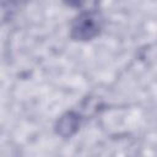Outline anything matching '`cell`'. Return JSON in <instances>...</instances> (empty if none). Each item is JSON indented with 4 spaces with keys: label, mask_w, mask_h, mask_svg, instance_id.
Masks as SVG:
<instances>
[{
    "label": "cell",
    "mask_w": 157,
    "mask_h": 157,
    "mask_svg": "<svg viewBox=\"0 0 157 157\" xmlns=\"http://www.w3.org/2000/svg\"><path fill=\"white\" fill-rule=\"evenodd\" d=\"M104 17L98 9H82L70 22L69 37L75 42L93 40L102 33Z\"/></svg>",
    "instance_id": "cell-1"
},
{
    "label": "cell",
    "mask_w": 157,
    "mask_h": 157,
    "mask_svg": "<svg viewBox=\"0 0 157 157\" xmlns=\"http://www.w3.org/2000/svg\"><path fill=\"white\" fill-rule=\"evenodd\" d=\"M81 123V113L76 110H66L56 119L54 124V132L63 139H70L80 130Z\"/></svg>",
    "instance_id": "cell-2"
}]
</instances>
